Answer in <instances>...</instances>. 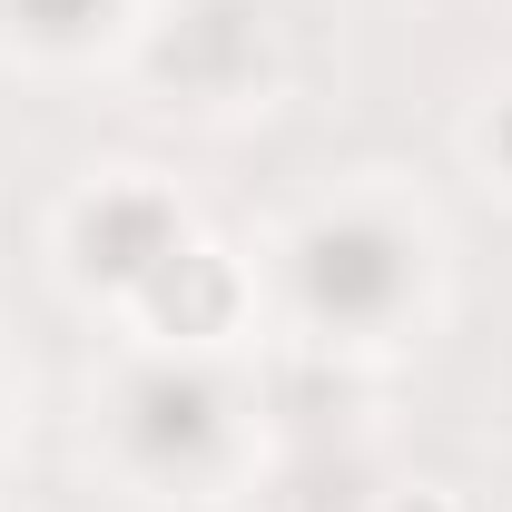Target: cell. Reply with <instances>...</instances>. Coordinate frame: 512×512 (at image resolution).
Wrapping results in <instances>:
<instances>
[{
  "label": "cell",
  "mask_w": 512,
  "mask_h": 512,
  "mask_svg": "<svg viewBox=\"0 0 512 512\" xmlns=\"http://www.w3.org/2000/svg\"><path fill=\"white\" fill-rule=\"evenodd\" d=\"M394 512H453V503H444V493H404Z\"/></svg>",
  "instance_id": "obj_1"
}]
</instances>
